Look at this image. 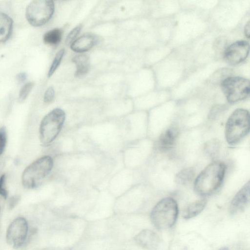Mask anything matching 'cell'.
Masks as SVG:
<instances>
[{"label": "cell", "instance_id": "7c38bea8", "mask_svg": "<svg viewBox=\"0 0 250 250\" xmlns=\"http://www.w3.org/2000/svg\"><path fill=\"white\" fill-rule=\"evenodd\" d=\"M179 130L175 126L169 127L160 136L157 146L160 151L171 149L175 144L178 137Z\"/></svg>", "mask_w": 250, "mask_h": 250}, {"label": "cell", "instance_id": "e0dca14e", "mask_svg": "<svg viewBox=\"0 0 250 250\" xmlns=\"http://www.w3.org/2000/svg\"><path fill=\"white\" fill-rule=\"evenodd\" d=\"M194 174V170L192 167L185 168L177 173L175 177V182L178 185H187L192 180Z\"/></svg>", "mask_w": 250, "mask_h": 250}, {"label": "cell", "instance_id": "277c9868", "mask_svg": "<svg viewBox=\"0 0 250 250\" xmlns=\"http://www.w3.org/2000/svg\"><path fill=\"white\" fill-rule=\"evenodd\" d=\"M53 166L52 158L48 155L42 157L28 165L21 176L22 185L26 188L37 187L51 171Z\"/></svg>", "mask_w": 250, "mask_h": 250}, {"label": "cell", "instance_id": "5b68a950", "mask_svg": "<svg viewBox=\"0 0 250 250\" xmlns=\"http://www.w3.org/2000/svg\"><path fill=\"white\" fill-rule=\"evenodd\" d=\"M64 112L55 108L42 119L39 128L40 140L43 146L52 142L59 134L65 120Z\"/></svg>", "mask_w": 250, "mask_h": 250}, {"label": "cell", "instance_id": "d4e9b609", "mask_svg": "<svg viewBox=\"0 0 250 250\" xmlns=\"http://www.w3.org/2000/svg\"><path fill=\"white\" fill-rule=\"evenodd\" d=\"M26 78L27 74L25 72L19 73L16 76L17 81L20 83L24 82L26 80Z\"/></svg>", "mask_w": 250, "mask_h": 250}, {"label": "cell", "instance_id": "9c48e42d", "mask_svg": "<svg viewBox=\"0 0 250 250\" xmlns=\"http://www.w3.org/2000/svg\"><path fill=\"white\" fill-rule=\"evenodd\" d=\"M250 44L246 41H239L229 46L225 51L224 58L231 65L243 62L249 53Z\"/></svg>", "mask_w": 250, "mask_h": 250}, {"label": "cell", "instance_id": "4316f807", "mask_svg": "<svg viewBox=\"0 0 250 250\" xmlns=\"http://www.w3.org/2000/svg\"><path fill=\"white\" fill-rule=\"evenodd\" d=\"M244 33L248 39L250 37V22L249 21L246 24L244 28Z\"/></svg>", "mask_w": 250, "mask_h": 250}, {"label": "cell", "instance_id": "d6986e66", "mask_svg": "<svg viewBox=\"0 0 250 250\" xmlns=\"http://www.w3.org/2000/svg\"><path fill=\"white\" fill-rule=\"evenodd\" d=\"M219 150V142L216 139H212L207 142L204 145V150L205 153L211 158L215 157Z\"/></svg>", "mask_w": 250, "mask_h": 250}, {"label": "cell", "instance_id": "f1b7e54d", "mask_svg": "<svg viewBox=\"0 0 250 250\" xmlns=\"http://www.w3.org/2000/svg\"><path fill=\"white\" fill-rule=\"evenodd\" d=\"M0 155H1V153H0Z\"/></svg>", "mask_w": 250, "mask_h": 250}, {"label": "cell", "instance_id": "ffe728a7", "mask_svg": "<svg viewBox=\"0 0 250 250\" xmlns=\"http://www.w3.org/2000/svg\"><path fill=\"white\" fill-rule=\"evenodd\" d=\"M64 53V50H60L56 54L53 61L50 66L47 73V77H50L55 72L58 67L59 66Z\"/></svg>", "mask_w": 250, "mask_h": 250}, {"label": "cell", "instance_id": "603a6c76", "mask_svg": "<svg viewBox=\"0 0 250 250\" xmlns=\"http://www.w3.org/2000/svg\"><path fill=\"white\" fill-rule=\"evenodd\" d=\"M8 191L6 187V175L3 174L0 176V195L3 198L8 197Z\"/></svg>", "mask_w": 250, "mask_h": 250}, {"label": "cell", "instance_id": "5bb4252c", "mask_svg": "<svg viewBox=\"0 0 250 250\" xmlns=\"http://www.w3.org/2000/svg\"><path fill=\"white\" fill-rule=\"evenodd\" d=\"M13 23L12 19L8 15L0 12V42H5L10 38Z\"/></svg>", "mask_w": 250, "mask_h": 250}, {"label": "cell", "instance_id": "7402d4cb", "mask_svg": "<svg viewBox=\"0 0 250 250\" xmlns=\"http://www.w3.org/2000/svg\"><path fill=\"white\" fill-rule=\"evenodd\" d=\"M82 28V25H79L70 31L66 39L65 42L66 44L71 43L75 40V39L81 31Z\"/></svg>", "mask_w": 250, "mask_h": 250}, {"label": "cell", "instance_id": "44dd1931", "mask_svg": "<svg viewBox=\"0 0 250 250\" xmlns=\"http://www.w3.org/2000/svg\"><path fill=\"white\" fill-rule=\"evenodd\" d=\"M34 85L33 82L26 83L21 89L19 94V101L21 102L24 101L28 96Z\"/></svg>", "mask_w": 250, "mask_h": 250}, {"label": "cell", "instance_id": "9a60e30c", "mask_svg": "<svg viewBox=\"0 0 250 250\" xmlns=\"http://www.w3.org/2000/svg\"><path fill=\"white\" fill-rule=\"evenodd\" d=\"M72 61L76 66V77H81L87 73L90 67V60L87 55H77L72 59Z\"/></svg>", "mask_w": 250, "mask_h": 250}, {"label": "cell", "instance_id": "8992f818", "mask_svg": "<svg viewBox=\"0 0 250 250\" xmlns=\"http://www.w3.org/2000/svg\"><path fill=\"white\" fill-rule=\"evenodd\" d=\"M55 9L51 0H34L27 5L25 16L28 22L38 27L45 24L52 17Z\"/></svg>", "mask_w": 250, "mask_h": 250}, {"label": "cell", "instance_id": "8fae6325", "mask_svg": "<svg viewBox=\"0 0 250 250\" xmlns=\"http://www.w3.org/2000/svg\"><path fill=\"white\" fill-rule=\"evenodd\" d=\"M135 241L138 245L147 250H156L160 245L159 236L149 229H143L135 237Z\"/></svg>", "mask_w": 250, "mask_h": 250}, {"label": "cell", "instance_id": "484cf974", "mask_svg": "<svg viewBox=\"0 0 250 250\" xmlns=\"http://www.w3.org/2000/svg\"><path fill=\"white\" fill-rule=\"evenodd\" d=\"M19 197L17 196H14L11 197L9 200V205L11 207L14 206L19 200Z\"/></svg>", "mask_w": 250, "mask_h": 250}, {"label": "cell", "instance_id": "4fadbf2b", "mask_svg": "<svg viewBox=\"0 0 250 250\" xmlns=\"http://www.w3.org/2000/svg\"><path fill=\"white\" fill-rule=\"evenodd\" d=\"M97 39L92 34H85L75 40L70 45L74 52L83 53L88 51L96 43Z\"/></svg>", "mask_w": 250, "mask_h": 250}, {"label": "cell", "instance_id": "30bf717a", "mask_svg": "<svg viewBox=\"0 0 250 250\" xmlns=\"http://www.w3.org/2000/svg\"><path fill=\"white\" fill-rule=\"evenodd\" d=\"M250 183L249 181L233 198L229 207L231 214H238L245 209L250 201Z\"/></svg>", "mask_w": 250, "mask_h": 250}, {"label": "cell", "instance_id": "3957f363", "mask_svg": "<svg viewBox=\"0 0 250 250\" xmlns=\"http://www.w3.org/2000/svg\"><path fill=\"white\" fill-rule=\"evenodd\" d=\"M178 208L176 201L171 197L160 200L152 209L150 218L154 226L159 229L172 227L177 218Z\"/></svg>", "mask_w": 250, "mask_h": 250}, {"label": "cell", "instance_id": "ac0fdd59", "mask_svg": "<svg viewBox=\"0 0 250 250\" xmlns=\"http://www.w3.org/2000/svg\"><path fill=\"white\" fill-rule=\"evenodd\" d=\"M62 32L59 29H54L46 32L43 37L44 42L48 44L55 45L61 41Z\"/></svg>", "mask_w": 250, "mask_h": 250}, {"label": "cell", "instance_id": "ba28073f", "mask_svg": "<svg viewBox=\"0 0 250 250\" xmlns=\"http://www.w3.org/2000/svg\"><path fill=\"white\" fill-rule=\"evenodd\" d=\"M29 230L26 219L23 217H17L11 222L7 229V242L16 249L22 247L28 239Z\"/></svg>", "mask_w": 250, "mask_h": 250}, {"label": "cell", "instance_id": "7a4b0ae2", "mask_svg": "<svg viewBox=\"0 0 250 250\" xmlns=\"http://www.w3.org/2000/svg\"><path fill=\"white\" fill-rule=\"evenodd\" d=\"M250 127L249 112L243 108L236 109L226 122L225 135L227 143L230 145L238 144L249 133Z\"/></svg>", "mask_w": 250, "mask_h": 250}, {"label": "cell", "instance_id": "6da1fadb", "mask_svg": "<svg viewBox=\"0 0 250 250\" xmlns=\"http://www.w3.org/2000/svg\"><path fill=\"white\" fill-rule=\"evenodd\" d=\"M226 170V166L223 162L215 161L209 164L195 180V192L202 196L214 193L223 181Z\"/></svg>", "mask_w": 250, "mask_h": 250}, {"label": "cell", "instance_id": "52a82bcc", "mask_svg": "<svg viewBox=\"0 0 250 250\" xmlns=\"http://www.w3.org/2000/svg\"><path fill=\"white\" fill-rule=\"evenodd\" d=\"M221 87L227 101L230 103L245 99L250 94V81L246 78L228 77L222 82Z\"/></svg>", "mask_w": 250, "mask_h": 250}, {"label": "cell", "instance_id": "83f0119b", "mask_svg": "<svg viewBox=\"0 0 250 250\" xmlns=\"http://www.w3.org/2000/svg\"><path fill=\"white\" fill-rule=\"evenodd\" d=\"M219 250H229V249L227 247H223L219 249Z\"/></svg>", "mask_w": 250, "mask_h": 250}, {"label": "cell", "instance_id": "cb8c5ba5", "mask_svg": "<svg viewBox=\"0 0 250 250\" xmlns=\"http://www.w3.org/2000/svg\"><path fill=\"white\" fill-rule=\"evenodd\" d=\"M55 90L53 87L50 86L48 87L46 90L44 94V102L46 104L52 102L55 97Z\"/></svg>", "mask_w": 250, "mask_h": 250}, {"label": "cell", "instance_id": "2e32d148", "mask_svg": "<svg viewBox=\"0 0 250 250\" xmlns=\"http://www.w3.org/2000/svg\"><path fill=\"white\" fill-rule=\"evenodd\" d=\"M207 204L206 199L197 200L189 205L183 211V217L189 219L199 214L205 208Z\"/></svg>", "mask_w": 250, "mask_h": 250}]
</instances>
